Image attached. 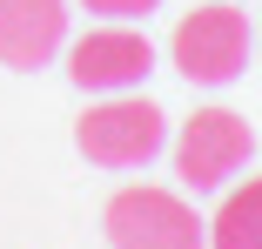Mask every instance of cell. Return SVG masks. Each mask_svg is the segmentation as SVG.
<instances>
[{"label":"cell","instance_id":"cell-1","mask_svg":"<svg viewBox=\"0 0 262 249\" xmlns=\"http://www.w3.org/2000/svg\"><path fill=\"white\" fill-rule=\"evenodd\" d=\"M115 249H208V222L188 209V195L162 189V182H135L101 209Z\"/></svg>","mask_w":262,"mask_h":249},{"label":"cell","instance_id":"cell-2","mask_svg":"<svg viewBox=\"0 0 262 249\" xmlns=\"http://www.w3.org/2000/svg\"><path fill=\"white\" fill-rule=\"evenodd\" d=\"M168 141V115L141 94H108L74 121V148L101 169H148Z\"/></svg>","mask_w":262,"mask_h":249},{"label":"cell","instance_id":"cell-3","mask_svg":"<svg viewBox=\"0 0 262 249\" xmlns=\"http://www.w3.org/2000/svg\"><path fill=\"white\" fill-rule=\"evenodd\" d=\"M168 61L202 81V88H222L249 68V14L235 7V0H208V7L182 14L175 34H168Z\"/></svg>","mask_w":262,"mask_h":249},{"label":"cell","instance_id":"cell-4","mask_svg":"<svg viewBox=\"0 0 262 249\" xmlns=\"http://www.w3.org/2000/svg\"><path fill=\"white\" fill-rule=\"evenodd\" d=\"M255 148V128L235 115V108H195L175 135V175L202 195V189H222Z\"/></svg>","mask_w":262,"mask_h":249},{"label":"cell","instance_id":"cell-5","mask_svg":"<svg viewBox=\"0 0 262 249\" xmlns=\"http://www.w3.org/2000/svg\"><path fill=\"white\" fill-rule=\"evenodd\" d=\"M148 68H155V47H148V34H135L128 20L88 27V34L68 47L74 88H94V94H121V88H135Z\"/></svg>","mask_w":262,"mask_h":249},{"label":"cell","instance_id":"cell-6","mask_svg":"<svg viewBox=\"0 0 262 249\" xmlns=\"http://www.w3.org/2000/svg\"><path fill=\"white\" fill-rule=\"evenodd\" d=\"M68 47V0H0V61L14 74L47 68Z\"/></svg>","mask_w":262,"mask_h":249},{"label":"cell","instance_id":"cell-7","mask_svg":"<svg viewBox=\"0 0 262 249\" xmlns=\"http://www.w3.org/2000/svg\"><path fill=\"white\" fill-rule=\"evenodd\" d=\"M208 249H262V175H249L222 195L215 222H208Z\"/></svg>","mask_w":262,"mask_h":249},{"label":"cell","instance_id":"cell-8","mask_svg":"<svg viewBox=\"0 0 262 249\" xmlns=\"http://www.w3.org/2000/svg\"><path fill=\"white\" fill-rule=\"evenodd\" d=\"M88 14H108V20H141V14H155L162 0H81Z\"/></svg>","mask_w":262,"mask_h":249}]
</instances>
